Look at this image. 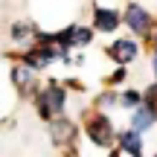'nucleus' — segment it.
<instances>
[{"label":"nucleus","mask_w":157,"mask_h":157,"mask_svg":"<svg viewBox=\"0 0 157 157\" xmlns=\"http://www.w3.org/2000/svg\"><path fill=\"white\" fill-rule=\"evenodd\" d=\"M87 134H90V140H93V143H99V146H108V143H111V125H108V119H105V117L90 119Z\"/></svg>","instance_id":"1"},{"label":"nucleus","mask_w":157,"mask_h":157,"mask_svg":"<svg viewBox=\"0 0 157 157\" xmlns=\"http://www.w3.org/2000/svg\"><path fill=\"white\" fill-rule=\"evenodd\" d=\"M93 23H96V29H99V32H111V29H117L119 17H117V12H111V9H96Z\"/></svg>","instance_id":"2"},{"label":"nucleus","mask_w":157,"mask_h":157,"mask_svg":"<svg viewBox=\"0 0 157 157\" xmlns=\"http://www.w3.org/2000/svg\"><path fill=\"white\" fill-rule=\"evenodd\" d=\"M154 119H157V111H154L151 105H143L140 111L134 113V131H137V134H140V131L151 128V122H154Z\"/></svg>","instance_id":"3"},{"label":"nucleus","mask_w":157,"mask_h":157,"mask_svg":"<svg viewBox=\"0 0 157 157\" xmlns=\"http://www.w3.org/2000/svg\"><path fill=\"white\" fill-rule=\"evenodd\" d=\"M128 23L134 32H146L148 29V15L140 9V6H128Z\"/></svg>","instance_id":"4"},{"label":"nucleus","mask_w":157,"mask_h":157,"mask_svg":"<svg viewBox=\"0 0 157 157\" xmlns=\"http://www.w3.org/2000/svg\"><path fill=\"white\" fill-rule=\"evenodd\" d=\"M113 56H117L119 61H131V58L137 56V44L134 41H117V44H113Z\"/></svg>","instance_id":"5"},{"label":"nucleus","mask_w":157,"mask_h":157,"mask_svg":"<svg viewBox=\"0 0 157 157\" xmlns=\"http://www.w3.org/2000/svg\"><path fill=\"white\" fill-rule=\"evenodd\" d=\"M41 102H50V111H61L64 108V90H58V87H50L44 93V99Z\"/></svg>","instance_id":"6"},{"label":"nucleus","mask_w":157,"mask_h":157,"mask_svg":"<svg viewBox=\"0 0 157 157\" xmlns=\"http://www.w3.org/2000/svg\"><path fill=\"white\" fill-rule=\"evenodd\" d=\"M122 146H125V151H131V154H140V151H143V140H140V134H137V131L122 134Z\"/></svg>","instance_id":"7"},{"label":"nucleus","mask_w":157,"mask_h":157,"mask_svg":"<svg viewBox=\"0 0 157 157\" xmlns=\"http://www.w3.org/2000/svg\"><path fill=\"white\" fill-rule=\"evenodd\" d=\"M52 134H56V140H64L67 134H73V128H67V122H56V128H52Z\"/></svg>","instance_id":"8"},{"label":"nucleus","mask_w":157,"mask_h":157,"mask_svg":"<svg viewBox=\"0 0 157 157\" xmlns=\"http://www.w3.org/2000/svg\"><path fill=\"white\" fill-rule=\"evenodd\" d=\"M15 82H17V84H29V82H32V73L17 67V70H15Z\"/></svg>","instance_id":"9"},{"label":"nucleus","mask_w":157,"mask_h":157,"mask_svg":"<svg viewBox=\"0 0 157 157\" xmlns=\"http://www.w3.org/2000/svg\"><path fill=\"white\" fill-rule=\"evenodd\" d=\"M137 99H140L137 93H125V96H122V102H125V105H137Z\"/></svg>","instance_id":"10"},{"label":"nucleus","mask_w":157,"mask_h":157,"mask_svg":"<svg viewBox=\"0 0 157 157\" xmlns=\"http://www.w3.org/2000/svg\"><path fill=\"white\" fill-rule=\"evenodd\" d=\"M154 70H157V58H154Z\"/></svg>","instance_id":"11"}]
</instances>
